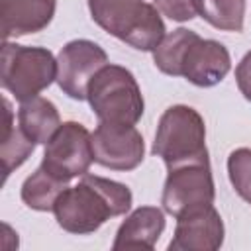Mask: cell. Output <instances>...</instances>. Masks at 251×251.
<instances>
[{
  "label": "cell",
  "instance_id": "8",
  "mask_svg": "<svg viewBox=\"0 0 251 251\" xmlns=\"http://www.w3.org/2000/svg\"><path fill=\"white\" fill-rule=\"evenodd\" d=\"M92 161V133L78 122H65L47 141L41 167L69 182L75 176L86 175Z\"/></svg>",
  "mask_w": 251,
  "mask_h": 251
},
{
  "label": "cell",
  "instance_id": "2",
  "mask_svg": "<svg viewBox=\"0 0 251 251\" xmlns=\"http://www.w3.org/2000/svg\"><path fill=\"white\" fill-rule=\"evenodd\" d=\"M155 67L169 76H184L200 88L216 86L231 69V57L224 43L202 39L196 31L178 27L167 33L151 51Z\"/></svg>",
  "mask_w": 251,
  "mask_h": 251
},
{
  "label": "cell",
  "instance_id": "4",
  "mask_svg": "<svg viewBox=\"0 0 251 251\" xmlns=\"http://www.w3.org/2000/svg\"><path fill=\"white\" fill-rule=\"evenodd\" d=\"M151 153L161 157L167 169L210 161L206 149V126L202 116L184 104H175L163 112L157 124Z\"/></svg>",
  "mask_w": 251,
  "mask_h": 251
},
{
  "label": "cell",
  "instance_id": "12",
  "mask_svg": "<svg viewBox=\"0 0 251 251\" xmlns=\"http://www.w3.org/2000/svg\"><path fill=\"white\" fill-rule=\"evenodd\" d=\"M57 0H0L2 37H22L45 29L55 16Z\"/></svg>",
  "mask_w": 251,
  "mask_h": 251
},
{
  "label": "cell",
  "instance_id": "19",
  "mask_svg": "<svg viewBox=\"0 0 251 251\" xmlns=\"http://www.w3.org/2000/svg\"><path fill=\"white\" fill-rule=\"evenodd\" d=\"M155 8L173 22H190L198 16L196 0H153Z\"/></svg>",
  "mask_w": 251,
  "mask_h": 251
},
{
  "label": "cell",
  "instance_id": "13",
  "mask_svg": "<svg viewBox=\"0 0 251 251\" xmlns=\"http://www.w3.org/2000/svg\"><path fill=\"white\" fill-rule=\"evenodd\" d=\"M165 229V214L157 206L135 208L118 227L114 249H147L151 251Z\"/></svg>",
  "mask_w": 251,
  "mask_h": 251
},
{
  "label": "cell",
  "instance_id": "15",
  "mask_svg": "<svg viewBox=\"0 0 251 251\" xmlns=\"http://www.w3.org/2000/svg\"><path fill=\"white\" fill-rule=\"evenodd\" d=\"M4 137L0 143V157H2V171H4V180L10 176V173L18 167H22L27 157L35 149V141L25 135V131L18 126H14V116H12V106L10 100L4 98Z\"/></svg>",
  "mask_w": 251,
  "mask_h": 251
},
{
  "label": "cell",
  "instance_id": "6",
  "mask_svg": "<svg viewBox=\"0 0 251 251\" xmlns=\"http://www.w3.org/2000/svg\"><path fill=\"white\" fill-rule=\"evenodd\" d=\"M0 82L18 102L39 96L57 80V59L45 47H29L4 41Z\"/></svg>",
  "mask_w": 251,
  "mask_h": 251
},
{
  "label": "cell",
  "instance_id": "10",
  "mask_svg": "<svg viewBox=\"0 0 251 251\" xmlns=\"http://www.w3.org/2000/svg\"><path fill=\"white\" fill-rule=\"evenodd\" d=\"M94 163L112 171H133L145 155L143 135L135 126L100 122L92 131Z\"/></svg>",
  "mask_w": 251,
  "mask_h": 251
},
{
  "label": "cell",
  "instance_id": "18",
  "mask_svg": "<svg viewBox=\"0 0 251 251\" xmlns=\"http://www.w3.org/2000/svg\"><path fill=\"white\" fill-rule=\"evenodd\" d=\"M227 176L233 190L251 204V149L239 147L227 157Z\"/></svg>",
  "mask_w": 251,
  "mask_h": 251
},
{
  "label": "cell",
  "instance_id": "5",
  "mask_svg": "<svg viewBox=\"0 0 251 251\" xmlns=\"http://www.w3.org/2000/svg\"><path fill=\"white\" fill-rule=\"evenodd\" d=\"M86 100L100 122L135 126L145 110L139 84L131 71L120 65H106L88 84Z\"/></svg>",
  "mask_w": 251,
  "mask_h": 251
},
{
  "label": "cell",
  "instance_id": "1",
  "mask_svg": "<svg viewBox=\"0 0 251 251\" xmlns=\"http://www.w3.org/2000/svg\"><path fill=\"white\" fill-rule=\"evenodd\" d=\"M131 208V190L118 180L82 175L76 186H67L55 202L57 224L75 235L94 233L106 220Z\"/></svg>",
  "mask_w": 251,
  "mask_h": 251
},
{
  "label": "cell",
  "instance_id": "14",
  "mask_svg": "<svg viewBox=\"0 0 251 251\" xmlns=\"http://www.w3.org/2000/svg\"><path fill=\"white\" fill-rule=\"evenodd\" d=\"M18 126L25 131L29 139L47 145V141L61 127V116L51 100L35 96L22 102L18 110Z\"/></svg>",
  "mask_w": 251,
  "mask_h": 251
},
{
  "label": "cell",
  "instance_id": "11",
  "mask_svg": "<svg viewBox=\"0 0 251 251\" xmlns=\"http://www.w3.org/2000/svg\"><path fill=\"white\" fill-rule=\"evenodd\" d=\"M224 243V222L212 206L186 212L176 218L169 251H216Z\"/></svg>",
  "mask_w": 251,
  "mask_h": 251
},
{
  "label": "cell",
  "instance_id": "16",
  "mask_svg": "<svg viewBox=\"0 0 251 251\" xmlns=\"http://www.w3.org/2000/svg\"><path fill=\"white\" fill-rule=\"evenodd\" d=\"M69 182L53 176L41 165L31 173L22 184V200L27 208L37 212H53L57 198L67 188Z\"/></svg>",
  "mask_w": 251,
  "mask_h": 251
},
{
  "label": "cell",
  "instance_id": "3",
  "mask_svg": "<svg viewBox=\"0 0 251 251\" xmlns=\"http://www.w3.org/2000/svg\"><path fill=\"white\" fill-rule=\"evenodd\" d=\"M92 20L137 51H153L167 35L155 4L145 0H88Z\"/></svg>",
  "mask_w": 251,
  "mask_h": 251
},
{
  "label": "cell",
  "instance_id": "20",
  "mask_svg": "<svg viewBox=\"0 0 251 251\" xmlns=\"http://www.w3.org/2000/svg\"><path fill=\"white\" fill-rule=\"evenodd\" d=\"M235 82L245 100L251 102V51L243 55V59L235 67Z\"/></svg>",
  "mask_w": 251,
  "mask_h": 251
},
{
  "label": "cell",
  "instance_id": "7",
  "mask_svg": "<svg viewBox=\"0 0 251 251\" xmlns=\"http://www.w3.org/2000/svg\"><path fill=\"white\" fill-rule=\"evenodd\" d=\"M216 198L210 161L184 163L169 169L161 204L167 214L178 218L186 212L212 206Z\"/></svg>",
  "mask_w": 251,
  "mask_h": 251
},
{
  "label": "cell",
  "instance_id": "17",
  "mask_svg": "<svg viewBox=\"0 0 251 251\" xmlns=\"http://www.w3.org/2000/svg\"><path fill=\"white\" fill-rule=\"evenodd\" d=\"M198 16L212 27L224 31H241L245 20V0H196Z\"/></svg>",
  "mask_w": 251,
  "mask_h": 251
},
{
  "label": "cell",
  "instance_id": "9",
  "mask_svg": "<svg viewBox=\"0 0 251 251\" xmlns=\"http://www.w3.org/2000/svg\"><path fill=\"white\" fill-rule=\"evenodd\" d=\"M108 65L106 51L90 39H73L57 55V84L73 100H86L88 84Z\"/></svg>",
  "mask_w": 251,
  "mask_h": 251
}]
</instances>
